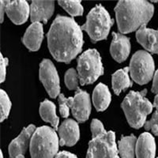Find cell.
Returning <instances> with one entry per match:
<instances>
[{"label":"cell","instance_id":"5","mask_svg":"<svg viewBox=\"0 0 158 158\" xmlns=\"http://www.w3.org/2000/svg\"><path fill=\"white\" fill-rule=\"evenodd\" d=\"M114 21L102 5L99 4L94 7L87 15L86 22L81 29L88 33L94 43L106 40Z\"/></svg>","mask_w":158,"mask_h":158},{"label":"cell","instance_id":"15","mask_svg":"<svg viewBox=\"0 0 158 158\" xmlns=\"http://www.w3.org/2000/svg\"><path fill=\"white\" fill-rule=\"evenodd\" d=\"M55 10L54 1H32L30 6V19L32 23H47Z\"/></svg>","mask_w":158,"mask_h":158},{"label":"cell","instance_id":"2","mask_svg":"<svg viewBox=\"0 0 158 158\" xmlns=\"http://www.w3.org/2000/svg\"><path fill=\"white\" fill-rule=\"evenodd\" d=\"M117 25L123 34L129 33L147 25L153 15V5L147 1L122 0L115 8Z\"/></svg>","mask_w":158,"mask_h":158},{"label":"cell","instance_id":"1","mask_svg":"<svg viewBox=\"0 0 158 158\" xmlns=\"http://www.w3.org/2000/svg\"><path fill=\"white\" fill-rule=\"evenodd\" d=\"M48 46L58 62L69 63L81 52V27L72 18L57 15L47 34Z\"/></svg>","mask_w":158,"mask_h":158},{"label":"cell","instance_id":"23","mask_svg":"<svg viewBox=\"0 0 158 158\" xmlns=\"http://www.w3.org/2000/svg\"><path fill=\"white\" fill-rule=\"evenodd\" d=\"M59 4L70 16H81L83 15L84 10L81 4V1H59Z\"/></svg>","mask_w":158,"mask_h":158},{"label":"cell","instance_id":"6","mask_svg":"<svg viewBox=\"0 0 158 158\" xmlns=\"http://www.w3.org/2000/svg\"><path fill=\"white\" fill-rule=\"evenodd\" d=\"M81 85L93 84L104 74L101 58L96 49H89L79 56L77 66Z\"/></svg>","mask_w":158,"mask_h":158},{"label":"cell","instance_id":"28","mask_svg":"<svg viewBox=\"0 0 158 158\" xmlns=\"http://www.w3.org/2000/svg\"><path fill=\"white\" fill-rule=\"evenodd\" d=\"M59 111L62 117L67 118L70 114V108L67 104V98L65 97L63 94H60L59 96Z\"/></svg>","mask_w":158,"mask_h":158},{"label":"cell","instance_id":"13","mask_svg":"<svg viewBox=\"0 0 158 158\" xmlns=\"http://www.w3.org/2000/svg\"><path fill=\"white\" fill-rule=\"evenodd\" d=\"M35 131H36V127L32 124L24 128L21 134L9 145L8 151H9L10 157L15 158L18 155H23L24 153H25Z\"/></svg>","mask_w":158,"mask_h":158},{"label":"cell","instance_id":"25","mask_svg":"<svg viewBox=\"0 0 158 158\" xmlns=\"http://www.w3.org/2000/svg\"><path fill=\"white\" fill-rule=\"evenodd\" d=\"M79 76L74 69L70 68L66 72L64 76V81L66 86L70 90H77L78 89Z\"/></svg>","mask_w":158,"mask_h":158},{"label":"cell","instance_id":"24","mask_svg":"<svg viewBox=\"0 0 158 158\" xmlns=\"http://www.w3.org/2000/svg\"><path fill=\"white\" fill-rule=\"evenodd\" d=\"M0 97H1L0 98V101H1V103H0L1 104H0V108H1L0 113H1V115H0V117H1V122H2L9 115L11 108V101L6 93L2 89H1Z\"/></svg>","mask_w":158,"mask_h":158},{"label":"cell","instance_id":"36","mask_svg":"<svg viewBox=\"0 0 158 158\" xmlns=\"http://www.w3.org/2000/svg\"><path fill=\"white\" fill-rule=\"evenodd\" d=\"M157 158H158V157H157Z\"/></svg>","mask_w":158,"mask_h":158},{"label":"cell","instance_id":"19","mask_svg":"<svg viewBox=\"0 0 158 158\" xmlns=\"http://www.w3.org/2000/svg\"><path fill=\"white\" fill-rule=\"evenodd\" d=\"M111 101V95L108 86L103 83H99L93 93V103L98 111L106 110Z\"/></svg>","mask_w":158,"mask_h":158},{"label":"cell","instance_id":"9","mask_svg":"<svg viewBox=\"0 0 158 158\" xmlns=\"http://www.w3.org/2000/svg\"><path fill=\"white\" fill-rule=\"evenodd\" d=\"M39 77L50 97H59L60 94L59 77L56 67L51 60L45 59L40 64Z\"/></svg>","mask_w":158,"mask_h":158},{"label":"cell","instance_id":"11","mask_svg":"<svg viewBox=\"0 0 158 158\" xmlns=\"http://www.w3.org/2000/svg\"><path fill=\"white\" fill-rule=\"evenodd\" d=\"M6 13L11 22L16 25L26 22L30 15V7L26 1H6Z\"/></svg>","mask_w":158,"mask_h":158},{"label":"cell","instance_id":"18","mask_svg":"<svg viewBox=\"0 0 158 158\" xmlns=\"http://www.w3.org/2000/svg\"><path fill=\"white\" fill-rule=\"evenodd\" d=\"M137 158H155L156 143L153 136L148 132L142 134L135 146Z\"/></svg>","mask_w":158,"mask_h":158},{"label":"cell","instance_id":"21","mask_svg":"<svg viewBox=\"0 0 158 158\" xmlns=\"http://www.w3.org/2000/svg\"><path fill=\"white\" fill-rule=\"evenodd\" d=\"M56 105L52 101L45 100L40 103V115L42 119L45 122L50 123L55 130L59 129V118L56 115Z\"/></svg>","mask_w":158,"mask_h":158},{"label":"cell","instance_id":"35","mask_svg":"<svg viewBox=\"0 0 158 158\" xmlns=\"http://www.w3.org/2000/svg\"><path fill=\"white\" fill-rule=\"evenodd\" d=\"M0 157H1V158H3V155H2V151H1V156H0Z\"/></svg>","mask_w":158,"mask_h":158},{"label":"cell","instance_id":"14","mask_svg":"<svg viewBox=\"0 0 158 158\" xmlns=\"http://www.w3.org/2000/svg\"><path fill=\"white\" fill-rule=\"evenodd\" d=\"M112 41L110 46V52L115 61L123 63L127 59L131 52V41L127 36L120 33L112 32Z\"/></svg>","mask_w":158,"mask_h":158},{"label":"cell","instance_id":"22","mask_svg":"<svg viewBox=\"0 0 158 158\" xmlns=\"http://www.w3.org/2000/svg\"><path fill=\"white\" fill-rule=\"evenodd\" d=\"M136 138L134 135L122 137L118 143V155L121 158H135Z\"/></svg>","mask_w":158,"mask_h":158},{"label":"cell","instance_id":"32","mask_svg":"<svg viewBox=\"0 0 158 158\" xmlns=\"http://www.w3.org/2000/svg\"><path fill=\"white\" fill-rule=\"evenodd\" d=\"M4 12H6V1H1V22H3Z\"/></svg>","mask_w":158,"mask_h":158},{"label":"cell","instance_id":"16","mask_svg":"<svg viewBox=\"0 0 158 158\" xmlns=\"http://www.w3.org/2000/svg\"><path fill=\"white\" fill-rule=\"evenodd\" d=\"M44 39L43 25L40 22L32 23L26 29L22 38V42L29 50L38 51Z\"/></svg>","mask_w":158,"mask_h":158},{"label":"cell","instance_id":"33","mask_svg":"<svg viewBox=\"0 0 158 158\" xmlns=\"http://www.w3.org/2000/svg\"><path fill=\"white\" fill-rule=\"evenodd\" d=\"M153 106L154 107V108H158V95H156V97H155L154 101H153Z\"/></svg>","mask_w":158,"mask_h":158},{"label":"cell","instance_id":"4","mask_svg":"<svg viewBox=\"0 0 158 158\" xmlns=\"http://www.w3.org/2000/svg\"><path fill=\"white\" fill-rule=\"evenodd\" d=\"M59 141L54 128L43 126L36 128L29 144L32 158H55L58 154Z\"/></svg>","mask_w":158,"mask_h":158},{"label":"cell","instance_id":"31","mask_svg":"<svg viewBox=\"0 0 158 158\" xmlns=\"http://www.w3.org/2000/svg\"><path fill=\"white\" fill-rule=\"evenodd\" d=\"M55 158H77L73 153H70V152H67V151H62L60 153H58Z\"/></svg>","mask_w":158,"mask_h":158},{"label":"cell","instance_id":"27","mask_svg":"<svg viewBox=\"0 0 158 158\" xmlns=\"http://www.w3.org/2000/svg\"><path fill=\"white\" fill-rule=\"evenodd\" d=\"M145 129L146 131H151L153 135L158 136V110L155 111L150 120L146 122Z\"/></svg>","mask_w":158,"mask_h":158},{"label":"cell","instance_id":"3","mask_svg":"<svg viewBox=\"0 0 158 158\" xmlns=\"http://www.w3.org/2000/svg\"><path fill=\"white\" fill-rule=\"evenodd\" d=\"M147 89L140 92L131 91L122 102L121 107L130 126L136 129L146 123V117L153 110V104L146 98Z\"/></svg>","mask_w":158,"mask_h":158},{"label":"cell","instance_id":"10","mask_svg":"<svg viewBox=\"0 0 158 158\" xmlns=\"http://www.w3.org/2000/svg\"><path fill=\"white\" fill-rule=\"evenodd\" d=\"M67 104L77 122L83 123L88 120L91 112V101L88 93L78 88L74 97L67 98Z\"/></svg>","mask_w":158,"mask_h":158},{"label":"cell","instance_id":"29","mask_svg":"<svg viewBox=\"0 0 158 158\" xmlns=\"http://www.w3.org/2000/svg\"><path fill=\"white\" fill-rule=\"evenodd\" d=\"M9 60L7 58H4L2 55H0V77L1 82H3L6 79V67H7Z\"/></svg>","mask_w":158,"mask_h":158},{"label":"cell","instance_id":"34","mask_svg":"<svg viewBox=\"0 0 158 158\" xmlns=\"http://www.w3.org/2000/svg\"><path fill=\"white\" fill-rule=\"evenodd\" d=\"M15 158H25V156H24V155L21 154V155H18V156H17Z\"/></svg>","mask_w":158,"mask_h":158},{"label":"cell","instance_id":"20","mask_svg":"<svg viewBox=\"0 0 158 158\" xmlns=\"http://www.w3.org/2000/svg\"><path fill=\"white\" fill-rule=\"evenodd\" d=\"M129 67L117 70L111 76L112 89L116 95H119L123 90L132 86V81L129 77Z\"/></svg>","mask_w":158,"mask_h":158},{"label":"cell","instance_id":"30","mask_svg":"<svg viewBox=\"0 0 158 158\" xmlns=\"http://www.w3.org/2000/svg\"><path fill=\"white\" fill-rule=\"evenodd\" d=\"M152 92H153V94H156V95H158V70L156 71L154 77H153Z\"/></svg>","mask_w":158,"mask_h":158},{"label":"cell","instance_id":"12","mask_svg":"<svg viewBox=\"0 0 158 158\" xmlns=\"http://www.w3.org/2000/svg\"><path fill=\"white\" fill-rule=\"evenodd\" d=\"M61 146H73L80 138V130L77 123L72 118H67L58 129Z\"/></svg>","mask_w":158,"mask_h":158},{"label":"cell","instance_id":"17","mask_svg":"<svg viewBox=\"0 0 158 158\" xmlns=\"http://www.w3.org/2000/svg\"><path fill=\"white\" fill-rule=\"evenodd\" d=\"M137 40L148 52L158 55V31L142 26L136 32Z\"/></svg>","mask_w":158,"mask_h":158},{"label":"cell","instance_id":"26","mask_svg":"<svg viewBox=\"0 0 158 158\" xmlns=\"http://www.w3.org/2000/svg\"><path fill=\"white\" fill-rule=\"evenodd\" d=\"M91 131H92V135H93V138H97V137L102 135L104 134L107 133L102 123L100 120L94 118L93 119L91 123Z\"/></svg>","mask_w":158,"mask_h":158},{"label":"cell","instance_id":"8","mask_svg":"<svg viewBox=\"0 0 158 158\" xmlns=\"http://www.w3.org/2000/svg\"><path fill=\"white\" fill-rule=\"evenodd\" d=\"M86 158H119L113 131L93 138L89 143Z\"/></svg>","mask_w":158,"mask_h":158},{"label":"cell","instance_id":"7","mask_svg":"<svg viewBox=\"0 0 158 158\" xmlns=\"http://www.w3.org/2000/svg\"><path fill=\"white\" fill-rule=\"evenodd\" d=\"M129 69L133 81L139 85L146 84L152 79L154 73L153 57L146 51H138L131 58Z\"/></svg>","mask_w":158,"mask_h":158}]
</instances>
